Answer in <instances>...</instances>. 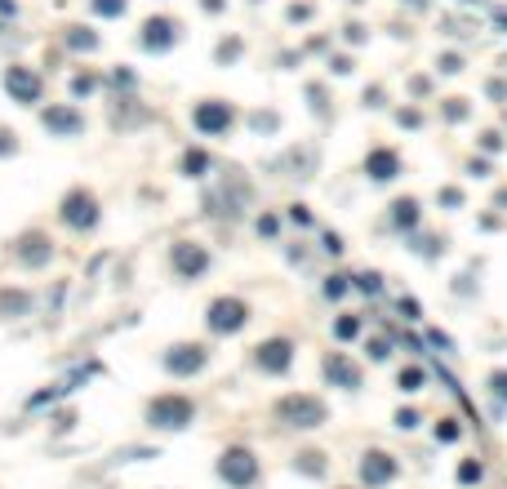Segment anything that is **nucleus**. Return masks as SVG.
Instances as JSON below:
<instances>
[{"instance_id":"19","label":"nucleus","mask_w":507,"mask_h":489,"mask_svg":"<svg viewBox=\"0 0 507 489\" xmlns=\"http://www.w3.org/2000/svg\"><path fill=\"white\" fill-rule=\"evenodd\" d=\"M436 436H441V440H458V427L445 423V427H436Z\"/></svg>"},{"instance_id":"15","label":"nucleus","mask_w":507,"mask_h":489,"mask_svg":"<svg viewBox=\"0 0 507 489\" xmlns=\"http://www.w3.org/2000/svg\"><path fill=\"white\" fill-rule=\"evenodd\" d=\"M458 476H463V481H480V467H476V462H463Z\"/></svg>"},{"instance_id":"16","label":"nucleus","mask_w":507,"mask_h":489,"mask_svg":"<svg viewBox=\"0 0 507 489\" xmlns=\"http://www.w3.org/2000/svg\"><path fill=\"white\" fill-rule=\"evenodd\" d=\"M396 423H401V427H418V414L414 409H401V414H396Z\"/></svg>"},{"instance_id":"13","label":"nucleus","mask_w":507,"mask_h":489,"mask_svg":"<svg viewBox=\"0 0 507 489\" xmlns=\"http://www.w3.org/2000/svg\"><path fill=\"white\" fill-rule=\"evenodd\" d=\"M414 218H418L414 200H396V223H414Z\"/></svg>"},{"instance_id":"17","label":"nucleus","mask_w":507,"mask_h":489,"mask_svg":"<svg viewBox=\"0 0 507 489\" xmlns=\"http://www.w3.org/2000/svg\"><path fill=\"white\" fill-rule=\"evenodd\" d=\"M356 334V321H352V316H347V321H338V338H352Z\"/></svg>"},{"instance_id":"10","label":"nucleus","mask_w":507,"mask_h":489,"mask_svg":"<svg viewBox=\"0 0 507 489\" xmlns=\"http://www.w3.org/2000/svg\"><path fill=\"white\" fill-rule=\"evenodd\" d=\"M196 125L210 129V133H219V129L232 125V112H227V107H200V112H196Z\"/></svg>"},{"instance_id":"8","label":"nucleus","mask_w":507,"mask_h":489,"mask_svg":"<svg viewBox=\"0 0 507 489\" xmlns=\"http://www.w3.org/2000/svg\"><path fill=\"white\" fill-rule=\"evenodd\" d=\"M360 476H365L369 485H388L396 476V462L388 454H365V462H360Z\"/></svg>"},{"instance_id":"3","label":"nucleus","mask_w":507,"mask_h":489,"mask_svg":"<svg viewBox=\"0 0 507 489\" xmlns=\"http://www.w3.org/2000/svg\"><path fill=\"white\" fill-rule=\"evenodd\" d=\"M245 321H249V307L240 298H219L210 307V329H214V334H236Z\"/></svg>"},{"instance_id":"6","label":"nucleus","mask_w":507,"mask_h":489,"mask_svg":"<svg viewBox=\"0 0 507 489\" xmlns=\"http://www.w3.org/2000/svg\"><path fill=\"white\" fill-rule=\"evenodd\" d=\"M289 360H294V347H289L285 338H272V342L258 347V370H267V374H285Z\"/></svg>"},{"instance_id":"1","label":"nucleus","mask_w":507,"mask_h":489,"mask_svg":"<svg viewBox=\"0 0 507 489\" xmlns=\"http://www.w3.org/2000/svg\"><path fill=\"white\" fill-rule=\"evenodd\" d=\"M196 418V405H191L187 396H156L152 405H147V423L156 427V432H183V427Z\"/></svg>"},{"instance_id":"14","label":"nucleus","mask_w":507,"mask_h":489,"mask_svg":"<svg viewBox=\"0 0 507 489\" xmlns=\"http://www.w3.org/2000/svg\"><path fill=\"white\" fill-rule=\"evenodd\" d=\"M418 383H422L418 370H401V387H405V391H418Z\"/></svg>"},{"instance_id":"18","label":"nucleus","mask_w":507,"mask_h":489,"mask_svg":"<svg viewBox=\"0 0 507 489\" xmlns=\"http://www.w3.org/2000/svg\"><path fill=\"white\" fill-rule=\"evenodd\" d=\"M343 289H347V285H343V276H334L330 285H325V293H330V298H338V293H343Z\"/></svg>"},{"instance_id":"20","label":"nucleus","mask_w":507,"mask_h":489,"mask_svg":"<svg viewBox=\"0 0 507 489\" xmlns=\"http://www.w3.org/2000/svg\"><path fill=\"white\" fill-rule=\"evenodd\" d=\"M494 391H499V396L507 400V374H494Z\"/></svg>"},{"instance_id":"2","label":"nucleus","mask_w":507,"mask_h":489,"mask_svg":"<svg viewBox=\"0 0 507 489\" xmlns=\"http://www.w3.org/2000/svg\"><path fill=\"white\" fill-rule=\"evenodd\" d=\"M219 476H223L232 489H249L254 481H258V458H254L249 449L236 445V449H227V454L219 458Z\"/></svg>"},{"instance_id":"5","label":"nucleus","mask_w":507,"mask_h":489,"mask_svg":"<svg viewBox=\"0 0 507 489\" xmlns=\"http://www.w3.org/2000/svg\"><path fill=\"white\" fill-rule=\"evenodd\" d=\"M63 218H67V223L71 227H94V223H98V205H94V196L89 191H71L67 196V200H63Z\"/></svg>"},{"instance_id":"12","label":"nucleus","mask_w":507,"mask_h":489,"mask_svg":"<svg viewBox=\"0 0 507 489\" xmlns=\"http://www.w3.org/2000/svg\"><path fill=\"white\" fill-rule=\"evenodd\" d=\"M365 169H369V174L383 182V178H392V174H396V156H392V152H369Z\"/></svg>"},{"instance_id":"4","label":"nucleus","mask_w":507,"mask_h":489,"mask_svg":"<svg viewBox=\"0 0 507 489\" xmlns=\"http://www.w3.org/2000/svg\"><path fill=\"white\" fill-rule=\"evenodd\" d=\"M281 418H289L294 427H321L325 405L316 396H289V400H281Z\"/></svg>"},{"instance_id":"9","label":"nucleus","mask_w":507,"mask_h":489,"mask_svg":"<svg viewBox=\"0 0 507 489\" xmlns=\"http://www.w3.org/2000/svg\"><path fill=\"white\" fill-rule=\"evenodd\" d=\"M205 263H210V258H205V249H196V245H174V267L183 276H200Z\"/></svg>"},{"instance_id":"7","label":"nucleus","mask_w":507,"mask_h":489,"mask_svg":"<svg viewBox=\"0 0 507 489\" xmlns=\"http://www.w3.org/2000/svg\"><path fill=\"white\" fill-rule=\"evenodd\" d=\"M200 365H205V347H196V342L169 347V356H165V370H169V374H196Z\"/></svg>"},{"instance_id":"11","label":"nucleus","mask_w":507,"mask_h":489,"mask_svg":"<svg viewBox=\"0 0 507 489\" xmlns=\"http://www.w3.org/2000/svg\"><path fill=\"white\" fill-rule=\"evenodd\" d=\"M325 374H330V378H338V383H343V387H356V383H360L356 365H352V360H343V356H334L330 365H325Z\"/></svg>"}]
</instances>
